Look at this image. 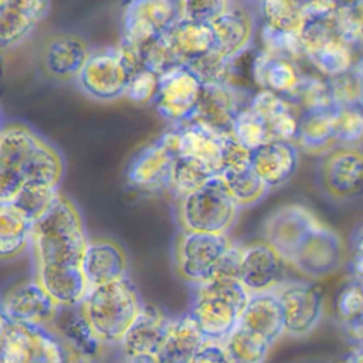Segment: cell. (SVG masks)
Returning a JSON list of instances; mask_svg holds the SVG:
<instances>
[{
	"instance_id": "6da1fadb",
	"label": "cell",
	"mask_w": 363,
	"mask_h": 363,
	"mask_svg": "<svg viewBox=\"0 0 363 363\" xmlns=\"http://www.w3.org/2000/svg\"><path fill=\"white\" fill-rule=\"evenodd\" d=\"M60 150L23 122L4 123L0 133V203H10L26 184L58 187L64 176Z\"/></svg>"
},
{
	"instance_id": "7a4b0ae2",
	"label": "cell",
	"mask_w": 363,
	"mask_h": 363,
	"mask_svg": "<svg viewBox=\"0 0 363 363\" xmlns=\"http://www.w3.org/2000/svg\"><path fill=\"white\" fill-rule=\"evenodd\" d=\"M89 237L78 206L62 193L33 225L30 250L37 265H79Z\"/></svg>"
},
{
	"instance_id": "3957f363",
	"label": "cell",
	"mask_w": 363,
	"mask_h": 363,
	"mask_svg": "<svg viewBox=\"0 0 363 363\" xmlns=\"http://www.w3.org/2000/svg\"><path fill=\"white\" fill-rule=\"evenodd\" d=\"M240 245L224 234L180 231L173 250L177 275L194 285H204L217 277L237 278Z\"/></svg>"
},
{
	"instance_id": "277c9868",
	"label": "cell",
	"mask_w": 363,
	"mask_h": 363,
	"mask_svg": "<svg viewBox=\"0 0 363 363\" xmlns=\"http://www.w3.org/2000/svg\"><path fill=\"white\" fill-rule=\"evenodd\" d=\"M79 306L102 345H119L145 303L133 282L125 277L91 288Z\"/></svg>"
},
{
	"instance_id": "5b68a950",
	"label": "cell",
	"mask_w": 363,
	"mask_h": 363,
	"mask_svg": "<svg viewBox=\"0 0 363 363\" xmlns=\"http://www.w3.org/2000/svg\"><path fill=\"white\" fill-rule=\"evenodd\" d=\"M251 294L234 277H217L196 286L189 313L207 342L224 343L238 326Z\"/></svg>"
},
{
	"instance_id": "8992f818",
	"label": "cell",
	"mask_w": 363,
	"mask_h": 363,
	"mask_svg": "<svg viewBox=\"0 0 363 363\" xmlns=\"http://www.w3.org/2000/svg\"><path fill=\"white\" fill-rule=\"evenodd\" d=\"M238 211L240 207L220 174L211 177L194 193L177 199V218L182 231L227 235Z\"/></svg>"
},
{
	"instance_id": "52a82bcc",
	"label": "cell",
	"mask_w": 363,
	"mask_h": 363,
	"mask_svg": "<svg viewBox=\"0 0 363 363\" xmlns=\"http://www.w3.org/2000/svg\"><path fill=\"white\" fill-rule=\"evenodd\" d=\"M0 363H64V346L48 328L1 318Z\"/></svg>"
},
{
	"instance_id": "ba28073f",
	"label": "cell",
	"mask_w": 363,
	"mask_h": 363,
	"mask_svg": "<svg viewBox=\"0 0 363 363\" xmlns=\"http://www.w3.org/2000/svg\"><path fill=\"white\" fill-rule=\"evenodd\" d=\"M176 159V133L170 128L136 153L126 167V182L139 191L169 190Z\"/></svg>"
},
{
	"instance_id": "9c48e42d",
	"label": "cell",
	"mask_w": 363,
	"mask_h": 363,
	"mask_svg": "<svg viewBox=\"0 0 363 363\" xmlns=\"http://www.w3.org/2000/svg\"><path fill=\"white\" fill-rule=\"evenodd\" d=\"M182 17L180 1L136 0L125 6L121 41L139 48L149 40L163 35Z\"/></svg>"
},
{
	"instance_id": "30bf717a",
	"label": "cell",
	"mask_w": 363,
	"mask_h": 363,
	"mask_svg": "<svg viewBox=\"0 0 363 363\" xmlns=\"http://www.w3.org/2000/svg\"><path fill=\"white\" fill-rule=\"evenodd\" d=\"M129 72L118 47L92 51L77 82L95 101H115L125 96Z\"/></svg>"
},
{
	"instance_id": "8fae6325",
	"label": "cell",
	"mask_w": 363,
	"mask_h": 363,
	"mask_svg": "<svg viewBox=\"0 0 363 363\" xmlns=\"http://www.w3.org/2000/svg\"><path fill=\"white\" fill-rule=\"evenodd\" d=\"M285 262L272 245L255 240L240 245L237 278L251 295L269 292L284 282Z\"/></svg>"
},
{
	"instance_id": "7c38bea8",
	"label": "cell",
	"mask_w": 363,
	"mask_h": 363,
	"mask_svg": "<svg viewBox=\"0 0 363 363\" xmlns=\"http://www.w3.org/2000/svg\"><path fill=\"white\" fill-rule=\"evenodd\" d=\"M203 85L184 65L159 77V89L153 101L157 113L173 126L190 121L197 108Z\"/></svg>"
},
{
	"instance_id": "4fadbf2b",
	"label": "cell",
	"mask_w": 363,
	"mask_h": 363,
	"mask_svg": "<svg viewBox=\"0 0 363 363\" xmlns=\"http://www.w3.org/2000/svg\"><path fill=\"white\" fill-rule=\"evenodd\" d=\"M60 306L35 278L13 285L1 299V318L14 323L51 328Z\"/></svg>"
},
{
	"instance_id": "5bb4252c",
	"label": "cell",
	"mask_w": 363,
	"mask_h": 363,
	"mask_svg": "<svg viewBox=\"0 0 363 363\" xmlns=\"http://www.w3.org/2000/svg\"><path fill=\"white\" fill-rule=\"evenodd\" d=\"M312 214L296 204H285L272 210L261 224V238L272 245L286 262L316 227Z\"/></svg>"
},
{
	"instance_id": "9a60e30c",
	"label": "cell",
	"mask_w": 363,
	"mask_h": 363,
	"mask_svg": "<svg viewBox=\"0 0 363 363\" xmlns=\"http://www.w3.org/2000/svg\"><path fill=\"white\" fill-rule=\"evenodd\" d=\"M91 52L88 43L81 35L57 33L44 41L40 52V67L51 79L77 81Z\"/></svg>"
},
{
	"instance_id": "2e32d148",
	"label": "cell",
	"mask_w": 363,
	"mask_h": 363,
	"mask_svg": "<svg viewBox=\"0 0 363 363\" xmlns=\"http://www.w3.org/2000/svg\"><path fill=\"white\" fill-rule=\"evenodd\" d=\"M172 128L176 133L177 157H182L214 176L221 173L223 146L227 136L193 119Z\"/></svg>"
},
{
	"instance_id": "e0dca14e",
	"label": "cell",
	"mask_w": 363,
	"mask_h": 363,
	"mask_svg": "<svg viewBox=\"0 0 363 363\" xmlns=\"http://www.w3.org/2000/svg\"><path fill=\"white\" fill-rule=\"evenodd\" d=\"M285 322V333L303 336L309 333L322 316V294L308 282H282L274 289Z\"/></svg>"
},
{
	"instance_id": "ac0fdd59",
	"label": "cell",
	"mask_w": 363,
	"mask_h": 363,
	"mask_svg": "<svg viewBox=\"0 0 363 363\" xmlns=\"http://www.w3.org/2000/svg\"><path fill=\"white\" fill-rule=\"evenodd\" d=\"M242 101V92L233 84L203 85L201 95L191 119L204 123L224 136H231L237 115L250 104Z\"/></svg>"
},
{
	"instance_id": "d6986e66",
	"label": "cell",
	"mask_w": 363,
	"mask_h": 363,
	"mask_svg": "<svg viewBox=\"0 0 363 363\" xmlns=\"http://www.w3.org/2000/svg\"><path fill=\"white\" fill-rule=\"evenodd\" d=\"M50 1L3 0L0 1V47L11 50L24 43L50 11Z\"/></svg>"
},
{
	"instance_id": "ffe728a7",
	"label": "cell",
	"mask_w": 363,
	"mask_h": 363,
	"mask_svg": "<svg viewBox=\"0 0 363 363\" xmlns=\"http://www.w3.org/2000/svg\"><path fill=\"white\" fill-rule=\"evenodd\" d=\"M79 265L91 288L128 277V258L123 248L105 237L89 238Z\"/></svg>"
},
{
	"instance_id": "44dd1931",
	"label": "cell",
	"mask_w": 363,
	"mask_h": 363,
	"mask_svg": "<svg viewBox=\"0 0 363 363\" xmlns=\"http://www.w3.org/2000/svg\"><path fill=\"white\" fill-rule=\"evenodd\" d=\"M33 278L60 308L79 306L91 289L81 265H37Z\"/></svg>"
},
{
	"instance_id": "7402d4cb",
	"label": "cell",
	"mask_w": 363,
	"mask_h": 363,
	"mask_svg": "<svg viewBox=\"0 0 363 363\" xmlns=\"http://www.w3.org/2000/svg\"><path fill=\"white\" fill-rule=\"evenodd\" d=\"M210 26L214 34V50L235 61L250 47L257 21L250 10L233 3Z\"/></svg>"
},
{
	"instance_id": "603a6c76",
	"label": "cell",
	"mask_w": 363,
	"mask_h": 363,
	"mask_svg": "<svg viewBox=\"0 0 363 363\" xmlns=\"http://www.w3.org/2000/svg\"><path fill=\"white\" fill-rule=\"evenodd\" d=\"M173 318L153 305H146L119 343L121 356L157 354Z\"/></svg>"
},
{
	"instance_id": "cb8c5ba5",
	"label": "cell",
	"mask_w": 363,
	"mask_h": 363,
	"mask_svg": "<svg viewBox=\"0 0 363 363\" xmlns=\"http://www.w3.org/2000/svg\"><path fill=\"white\" fill-rule=\"evenodd\" d=\"M251 162L252 169L271 190L284 184L295 173L298 150L292 142L271 140L251 152Z\"/></svg>"
},
{
	"instance_id": "d4e9b609",
	"label": "cell",
	"mask_w": 363,
	"mask_h": 363,
	"mask_svg": "<svg viewBox=\"0 0 363 363\" xmlns=\"http://www.w3.org/2000/svg\"><path fill=\"white\" fill-rule=\"evenodd\" d=\"M238 325L274 345L285 333L284 311L277 294L269 291L251 295Z\"/></svg>"
},
{
	"instance_id": "484cf974",
	"label": "cell",
	"mask_w": 363,
	"mask_h": 363,
	"mask_svg": "<svg viewBox=\"0 0 363 363\" xmlns=\"http://www.w3.org/2000/svg\"><path fill=\"white\" fill-rule=\"evenodd\" d=\"M252 77L259 89L271 91L284 98L294 96L302 78L292 60L261 50L252 62Z\"/></svg>"
},
{
	"instance_id": "4316f807",
	"label": "cell",
	"mask_w": 363,
	"mask_h": 363,
	"mask_svg": "<svg viewBox=\"0 0 363 363\" xmlns=\"http://www.w3.org/2000/svg\"><path fill=\"white\" fill-rule=\"evenodd\" d=\"M207 339L190 313L173 318L157 352L159 363H190L204 347Z\"/></svg>"
},
{
	"instance_id": "83f0119b",
	"label": "cell",
	"mask_w": 363,
	"mask_h": 363,
	"mask_svg": "<svg viewBox=\"0 0 363 363\" xmlns=\"http://www.w3.org/2000/svg\"><path fill=\"white\" fill-rule=\"evenodd\" d=\"M250 106L265 121L272 140L292 142L296 139L299 119L286 98L259 89L251 96Z\"/></svg>"
},
{
	"instance_id": "f1b7e54d",
	"label": "cell",
	"mask_w": 363,
	"mask_h": 363,
	"mask_svg": "<svg viewBox=\"0 0 363 363\" xmlns=\"http://www.w3.org/2000/svg\"><path fill=\"white\" fill-rule=\"evenodd\" d=\"M169 44L182 65L197 60L214 50V34L210 24L179 18L166 33Z\"/></svg>"
},
{
	"instance_id": "f546056e",
	"label": "cell",
	"mask_w": 363,
	"mask_h": 363,
	"mask_svg": "<svg viewBox=\"0 0 363 363\" xmlns=\"http://www.w3.org/2000/svg\"><path fill=\"white\" fill-rule=\"evenodd\" d=\"M50 329L69 346L91 357H94L102 346L85 319L81 306L60 308L57 319Z\"/></svg>"
},
{
	"instance_id": "4dcf8cb0",
	"label": "cell",
	"mask_w": 363,
	"mask_h": 363,
	"mask_svg": "<svg viewBox=\"0 0 363 363\" xmlns=\"http://www.w3.org/2000/svg\"><path fill=\"white\" fill-rule=\"evenodd\" d=\"M34 223L11 203H0V257L11 259L27 247Z\"/></svg>"
},
{
	"instance_id": "1f68e13d",
	"label": "cell",
	"mask_w": 363,
	"mask_h": 363,
	"mask_svg": "<svg viewBox=\"0 0 363 363\" xmlns=\"http://www.w3.org/2000/svg\"><path fill=\"white\" fill-rule=\"evenodd\" d=\"M231 363H264L272 346L262 336L237 326L223 343Z\"/></svg>"
},
{
	"instance_id": "d6a6232c",
	"label": "cell",
	"mask_w": 363,
	"mask_h": 363,
	"mask_svg": "<svg viewBox=\"0 0 363 363\" xmlns=\"http://www.w3.org/2000/svg\"><path fill=\"white\" fill-rule=\"evenodd\" d=\"M258 13L262 20V26L282 33L301 34L305 24L301 3L269 0L258 3Z\"/></svg>"
},
{
	"instance_id": "836d02e7",
	"label": "cell",
	"mask_w": 363,
	"mask_h": 363,
	"mask_svg": "<svg viewBox=\"0 0 363 363\" xmlns=\"http://www.w3.org/2000/svg\"><path fill=\"white\" fill-rule=\"evenodd\" d=\"M220 176L240 208L258 203L269 190L252 166L237 172H223Z\"/></svg>"
},
{
	"instance_id": "e575fe53",
	"label": "cell",
	"mask_w": 363,
	"mask_h": 363,
	"mask_svg": "<svg viewBox=\"0 0 363 363\" xmlns=\"http://www.w3.org/2000/svg\"><path fill=\"white\" fill-rule=\"evenodd\" d=\"M184 67L193 72L201 85L233 84L234 61L221 55L216 50L187 62Z\"/></svg>"
},
{
	"instance_id": "d590c367",
	"label": "cell",
	"mask_w": 363,
	"mask_h": 363,
	"mask_svg": "<svg viewBox=\"0 0 363 363\" xmlns=\"http://www.w3.org/2000/svg\"><path fill=\"white\" fill-rule=\"evenodd\" d=\"M231 136L251 152L272 140L265 121L250 106V104L237 115Z\"/></svg>"
},
{
	"instance_id": "8d00e7d4",
	"label": "cell",
	"mask_w": 363,
	"mask_h": 363,
	"mask_svg": "<svg viewBox=\"0 0 363 363\" xmlns=\"http://www.w3.org/2000/svg\"><path fill=\"white\" fill-rule=\"evenodd\" d=\"M58 187L44 184H26L10 201L33 223L41 218L58 197Z\"/></svg>"
},
{
	"instance_id": "74e56055",
	"label": "cell",
	"mask_w": 363,
	"mask_h": 363,
	"mask_svg": "<svg viewBox=\"0 0 363 363\" xmlns=\"http://www.w3.org/2000/svg\"><path fill=\"white\" fill-rule=\"evenodd\" d=\"M333 118L323 113H305L299 119L296 139L298 143L308 152L319 150L323 146L330 135L333 133Z\"/></svg>"
},
{
	"instance_id": "f35d334b",
	"label": "cell",
	"mask_w": 363,
	"mask_h": 363,
	"mask_svg": "<svg viewBox=\"0 0 363 363\" xmlns=\"http://www.w3.org/2000/svg\"><path fill=\"white\" fill-rule=\"evenodd\" d=\"M138 52H139L143 68L155 72L159 77L182 65L180 60L174 54L164 34L155 37L147 43L142 44L138 48Z\"/></svg>"
},
{
	"instance_id": "ab89813d",
	"label": "cell",
	"mask_w": 363,
	"mask_h": 363,
	"mask_svg": "<svg viewBox=\"0 0 363 363\" xmlns=\"http://www.w3.org/2000/svg\"><path fill=\"white\" fill-rule=\"evenodd\" d=\"M211 177H214V174L182 157H177L172 170L169 190L173 191L177 199H182L203 187Z\"/></svg>"
},
{
	"instance_id": "60d3db41",
	"label": "cell",
	"mask_w": 363,
	"mask_h": 363,
	"mask_svg": "<svg viewBox=\"0 0 363 363\" xmlns=\"http://www.w3.org/2000/svg\"><path fill=\"white\" fill-rule=\"evenodd\" d=\"M159 89V75L149 69H140L135 72L128 82L125 96L138 105L153 102Z\"/></svg>"
},
{
	"instance_id": "b9f144b4",
	"label": "cell",
	"mask_w": 363,
	"mask_h": 363,
	"mask_svg": "<svg viewBox=\"0 0 363 363\" xmlns=\"http://www.w3.org/2000/svg\"><path fill=\"white\" fill-rule=\"evenodd\" d=\"M233 3L224 0H213V1H180L182 18L211 24L216 18H218L224 11L230 9Z\"/></svg>"
},
{
	"instance_id": "7bdbcfd3",
	"label": "cell",
	"mask_w": 363,
	"mask_h": 363,
	"mask_svg": "<svg viewBox=\"0 0 363 363\" xmlns=\"http://www.w3.org/2000/svg\"><path fill=\"white\" fill-rule=\"evenodd\" d=\"M251 166H252L251 150L241 146L233 136H227L224 140V146H223L221 173L244 170Z\"/></svg>"
},
{
	"instance_id": "ee69618b",
	"label": "cell",
	"mask_w": 363,
	"mask_h": 363,
	"mask_svg": "<svg viewBox=\"0 0 363 363\" xmlns=\"http://www.w3.org/2000/svg\"><path fill=\"white\" fill-rule=\"evenodd\" d=\"M190 363H231L223 343L207 342Z\"/></svg>"
},
{
	"instance_id": "f6af8a7d",
	"label": "cell",
	"mask_w": 363,
	"mask_h": 363,
	"mask_svg": "<svg viewBox=\"0 0 363 363\" xmlns=\"http://www.w3.org/2000/svg\"><path fill=\"white\" fill-rule=\"evenodd\" d=\"M121 363H159L157 356L155 354H133V356H122Z\"/></svg>"
},
{
	"instance_id": "bcb514c9",
	"label": "cell",
	"mask_w": 363,
	"mask_h": 363,
	"mask_svg": "<svg viewBox=\"0 0 363 363\" xmlns=\"http://www.w3.org/2000/svg\"><path fill=\"white\" fill-rule=\"evenodd\" d=\"M343 363H363V347L350 352V353L345 357V362H343Z\"/></svg>"
}]
</instances>
